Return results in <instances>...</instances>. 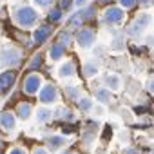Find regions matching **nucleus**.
Here are the masks:
<instances>
[{"label":"nucleus","mask_w":154,"mask_h":154,"mask_svg":"<svg viewBox=\"0 0 154 154\" xmlns=\"http://www.w3.org/2000/svg\"><path fill=\"white\" fill-rule=\"evenodd\" d=\"M13 20L22 29L35 27L38 24V11L31 6H17L13 9Z\"/></svg>","instance_id":"f257e3e1"},{"label":"nucleus","mask_w":154,"mask_h":154,"mask_svg":"<svg viewBox=\"0 0 154 154\" xmlns=\"http://www.w3.org/2000/svg\"><path fill=\"white\" fill-rule=\"evenodd\" d=\"M125 20V9H122L120 6H109L105 8L103 15H102V22L109 27H116Z\"/></svg>","instance_id":"f03ea898"},{"label":"nucleus","mask_w":154,"mask_h":154,"mask_svg":"<svg viewBox=\"0 0 154 154\" xmlns=\"http://www.w3.org/2000/svg\"><path fill=\"white\" fill-rule=\"evenodd\" d=\"M38 102L42 105H45V107L56 105L60 102V91H58V87L54 84H45L40 89V93H38Z\"/></svg>","instance_id":"7ed1b4c3"},{"label":"nucleus","mask_w":154,"mask_h":154,"mask_svg":"<svg viewBox=\"0 0 154 154\" xmlns=\"http://www.w3.org/2000/svg\"><path fill=\"white\" fill-rule=\"evenodd\" d=\"M42 87H44V80H42V74H38V72H29L22 82V91L29 96L38 94Z\"/></svg>","instance_id":"20e7f679"},{"label":"nucleus","mask_w":154,"mask_h":154,"mask_svg":"<svg viewBox=\"0 0 154 154\" xmlns=\"http://www.w3.org/2000/svg\"><path fill=\"white\" fill-rule=\"evenodd\" d=\"M74 42L82 49H91L96 42V31L93 27H80L74 33Z\"/></svg>","instance_id":"39448f33"},{"label":"nucleus","mask_w":154,"mask_h":154,"mask_svg":"<svg viewBox=\"0 0 154 154\" xmlns=\"http://www.w3.org/2000/svg\"><path fill=\"white\" fill-rule=\"evenodd\" d=\"M0 60L6 67H17L22 62V53L13 45H4L0 51Z\"/></svg>","instance_id":"423d86ee"},{"label":"nucleus","mask_w":154,"mask_h":154,"mask_svg":"<svg viewBox=\"0 0 154 154\" xmlns=\"http://www.w3.org/2000/svg\"><path fill=\"white\" fill-rule=\"evenodd\" d=\"M53 35V24H42V26H36L35 31H33V42L42 45L44 42L49 40V36Z\"/></svg>","instance_id":"0eeeda50"},{"label":"nucleus","mask_w":154,"mask_h":154,"mask_svg":"<svg viewBox=\"0 0 154 154\" xmlns=\"http://www.w3.org/2000/svg\"><path fill=\"white\" fill-rule=\"evenodd\" d=\"M15 80H17V72L15 71L8 69L4 72H0V93H8L13 87Z\"/></svg>","instance_id":"6e6552de"},{"label":"nucleus","mask_w":154,"mask_h":154,"mask_svg":"<svg viewBox=\"0 0 154 154\" xmlns=\"http://www.w3.org/2000/svg\"><path fill=\"white\" fill-rule=\"evenodd\" d=\"M102 82L109 91H120L122 89V76L116 72H107L102 76Z\"/></svg>","instance_id":"1a4fd4ad"},{"label":"nucleus","mask_w":154,"mask_h":154,"mask_svg":"<svg viewBox=\"0 0 154 154\" xmlns=\"http://www.w3.org/2000/svg\"><path fill=\"white\" fill-rule=\"evenodd\" d=\"M98 72H100V65H98L96 60H89L82 65V74L87 80H93L94 76H98Z\"/></svg>","instance_id":"9d476101"},{"label":"nucleus","mask_w":154,"mask_h":154,"mask_svg":"<svg viewBox=\"0 0 154 154\" xmlns=\"http://www.w3.org/2000/svg\"><path fill=\"white\" fill-rule=\"evenodd\" d=\"M0 127H2L4 131H15V127H17V114H13V112H2L0 114Z\"/></svg>","instance_id":"9b49d317"},{"label":"nucleus","mask_w":154,"mask_h":154,"mask_svg":"<svg viewBox=\"0 0 154 154\" xmlns=\"http://www.w3.org/2000/svg\"><path fill=\"white\" fill-rule=\"evenodd\" d=\"M76 74V63L72 62V60H67V62H63L60 67H58V76L60 78H72V76Z\"/></svg>","instance_id":"f8f14e48"},{"label":"nucleus","mask_w":154,"mask_h":154,"mask_svg":"<svg viewBox=\"0 0 154 154\" xmlns=\"http://www.w3.org/2000/svg\"><path fill=\"white\" fill-rule=\"evenodd\" d=\"M93 93H94V100H96L98 103L105 105V103H109V102H111V93H112V91H109L105 85H100V87L93 89Z\"/></svg>","instance_id":"ddd939ff"},{"label":"nucleus","mask_w":154,"mask_h":154,"mask_svg":"<svg viewBox=\"0 0 154 154\" xmlns=\"http://www.w3.org/2000/svg\"><path fill=\"white\" fill-rule=\"evenodd\" d=\"M17 118H20L22 122H26V120H29L31 118V114H33V105L29 103V102H20L18 105H17Z\"/></svg>","instance_id":"4468645a"},{"label":"nucleus","mask_w":154,"mask_h":154,"mask_svg":"<svg viewBox=\"0 0 154 154\" xmlns=\"http://www.w3.org/2000/svg\"><path fill=\"white\" fill-rule=\"evenodd\" d=\"M45 145H47V149L49 150H60L63 145H65V136H62V134H53V136H49L47 140H45Z\"/></svg>","instance_id":"2eb2a0df"},{"label":"nucleus","mask_w":154,"mask_h":154,"mask_svg":"<svg viewBox=\"0 0 154 154\" xmlns=\"http://www.w3.org/2000/svg\"><path fill=\"white\" fill-rule=\"evenodd\" d=\"M63 56H65V47H63L62 44L54 42V44L49 47V58H51L53 62H58V60H62Z\"/></svg>","instance_id":"dca6fc26"},{"label":"nucleus","mask_w":154,"mask_h":154,"mask_svg":"<svg viewBox=\"0 0 154 154\" xmlns=\"http://www.w3.org/2000/svg\"><path fill=\"white\" fill-rule=\"evenodd\" d=\"M53 118H54V114H53V111H51L49 107L42 105V107L36 109V120H38V123H47V122H51Z\"/></svg>","instance_id":"f3484780"},{"label":"nucleus","mask_w":154,"mask_h":154,"mask_svg":"<svg viewBox=\"0 0 154 154\" xmlns=\"http://www.w3.org/2000/svg\"><path fill=\"white\" fill-rule=\"evenodd\" d=\"M72 40H74V35H72L69 29H62V31L58 33V38H56V42L62 44L63 47H69V45L72 44Z\"/></svg>","instance_id":"a211bd4d"},{"label":"nucleus","mask_w":154,"mask_h":154,"mask_svg":"<svg viewBox=\"0 0 154 154\" xmlns=\"http://www.w3.org/2000/svg\"><path fill=\"white\" fill-rule=\"evenodd\" d=\"M53 114H54V118H60V120H63V122H72V120H74V112H72L69 107H58Z\"/></svg>","instance_id":"6ab92c4d"},{"label":"nucleus","mask_w":154,"mask_h":154,"mask_svg":"<svg viewBox=\"0 0 154 154\" xmlns=\"http://www.w3.org/2000/svg\"><path fill=\"white\" fill-rule=\"evenodd\" d=\"M76 105H78V109H80L82 112H89V111L94 109V102H93V98H89V96H80L78 102H76Z\"/></svg>","instance_id":"aec40b11"},{"label":"nucleus","mask_w":154,"mask_h":154,"mask_svg":"<svg viewBox=\"0 0 154 154\" xmlns=\"http://www.w3.org/2000/svg\"><path fill=\"white\" fill-rule=\"evenodd\" d=\"M63 20V11L60 9V8H53V9H49V13H47V24H58V22H62Z\"/></svg>","instance_id":"412c9836"},{"label":"nucleus","mask_w":154,"mask_h":154,"mask_svg":"<svg viewBox=\"0 0 154 154\" xmlns=\"http://www.w3.org/2000/svg\"><path fill=\"white\" fill-rule=\"evenodd\" d=\"M132 22H134V24H138V26H140V27L145 31V29L150 26V22H152V17H150L147 11H143V13H138V17H136Z\"/></svg>","instance_id":"4be33fe9"},{"label":"nucleus","mask_w":154,"mask_h":154,"mask_svg":"<svg viewBox=\"0 0 154 154\" xmlns=\"http://www.w3.org/2000/svg\"><path fill=\"white\" fill-rule=\"evenodd\" d=\"M63 93L69 100H74V102H78V98H80V87L78 85H65Z\"/></svg>","instance_id":"5701e85b"},{"label":"nucleus","mask_w":154,"mask_h":154,"mask_svg":"<svg viewBox=\"0 0 154 154\" xmlns=\"http://www.w3.org/2000/svg\"><path fill=\"white\" fill-rule=\"evenodd\" d=\"M111 49H112V51H123V49H125V44H123V36H122V35H116V36L111 40Z\"/></svg>","instance_id":"b1692460"},{"label":"nucleus","mask_w":154,"mask_h":154,"mask_svg":"<svg viewBox=\"0 0 154 154\" xmlns=\"http://www.w3.org/2000/svg\"><path fill=\"white\" fill-rule=\"evenodd\" d=\"M141 33H143V29H141L138 24H134V22L125 27V35H127V36H140Z\"/></svg>","instance_id":"393cba45"},{"label":"nucleus","mask_w":154,"mask_h":154,"mask_svg":"<svg viewBox=\"0 0 154 154\" xmlns=\"http://www.w3.org/2000/svg\"><path fill=\"white\" fill-rule=\"evenodd\" d=\"M42 62H44V58H42V54H35V56H33V60L29 62V65H27V69H29V71H35V69H38V67H42Z\"/></svg>","instance_id":"a878e982"},{"label":"nucleus","mask_w":154,"mask_h":154,"mask_svg":"<svg viewBox=\"0 0 154 154\" xmlns=\"http://www.w3.org/2000/svg\"><path fill=\"white\" fill-rule=\"evenodd\" d=\"M136 4H138V0H118V6H120L122 9H125V11L134 9Z\"/></svg>","instance_id":"bb28decb"},{"label":"nucleus","mask_w":154,"mask_h":154,"mask_svg":"<svg viewBox=\"0 0 154 154\" xmlns=\"http://www.w3.org/2000/svg\"><path fill=\"white\" fill-rule=\"evenodd\" d=\"M74 6V0H60V9L62 11H71V8Z\"/></svg>","instance_id":"cd10ccee"},{"label":"nucleus","mask_w":154,"mask_h":154,"mask_svg":"<svg viewBox=\"0 0 154 154\" xmlns=\"http://www.w3.org/2000/svg\"><path fill=\"white\" fill-rule=\"evenodd\" d=\"M122 154H141V150L138 147H134V145H127V147H123Z\"/></svg>","instance_id":"c85d7f7f"},{"label":"nucleus","mask_w":154,"mask_h":154,"mask_svg":"<svg viewBox=\"0 0 154 154\" xmlns=\"http://www.w3.org/2000/svg\"><path fill=\"white\" fill-rule=\"evenodd\" d=\"M35 2V6H38V8H49L54 0H33Z\"/></svg>","instance_id":"c756f323"},{"label":"nucleus","mask_w":154,"mask_h":154,"mask_svg":"<svg viewBox=\"0 0 154 154\" xmlns=\"http://www.w3.org/2000/svg\"><path fill=\"white\" fill-rule=\"evenodd\" d=\"M145 87H147V91H149L150 94H154V78H149L147 84H145Z\"/></svg>","instance_id":"7c9ffc66"},{"label":"nucleus","mask_w":154,"mask_h":154,"mask_svg":"<svg viewBox=\"0 0 154 154\" xmlns=\"http://www.w3.org/2000/svg\"><path fill=\"white\" fill-rule=\"evenodd\" d=\"M93 112H94V116H103V107H102V103H98V105H94V109H93Z\"/></svg>","instance_id":"2f4dec72"},{"label":"nucleus","mask_w":154,"mask_h":154,"mask_svg":"<svg viewBox=\"0 0 154 154\" xmlns=\"http://www.w3.org/2000/svg\"><path fill=\"white\" fill-rule=\"evenodd\" d=\"M33 154H49V149L47 147H36L33 150Z\"/></svg>","instance_id":"473e14b6"},{"label":"nucleus","mask_w":154,"mask_h":154,"mask_svg":"<svg viewBox=\"0 0 154 154\" xmlns=\"http://www.w3.org/2000/svg\"><path fill=\"white\" fill-rule=\"evenodd\" d=\"M87 2H89V0H74V6L82 9V8H85V6H87Z\"/></svg>","instance_id":"72a5a7b5"},{"label":"nucleus","mask_w":154,"mask_h":154,"mask_svg":"<svg viewBox=\"0 0 154 154\" xmlns=\"http://www.w3.org/2000/svg\"><path fill=\"white\" fill-rule=\"evenodd\" d=\"M8 154H26V150H24V149H20V147H15V149H11Z\"/></svg>","instance_id":"f704fd0d"},{"label":"nucleus","mask_w":154,"mask_h":154,"mask_svg":"<svg viewBox=\"0 0 154 154\" xmlns=\"http://www.w3.org/2000/svg\"><path fill=\"white\" fill-rule=\"evenodd\" d=\"M138 4H143V6H149V4H152V0H138Z\"/></svg>","instance_id":"c9c22d12"},{"label":"nucleus","mask_w":154,"mask_h":154,"mask_svg":"<svg viewBox=\"0 0 154 154\" xmlns=\"http://www.w3.org/2000/svg\"><path fill=\"white\" fill-rule=\"evenodd\" d=\"M147 45H154V36H149L147 38Z\"/></svg>","instance_id":"e433bc0d"},{"label":"nucleus","mask_w":154,"mask_h":154,"mask_svg":"<svg viewBox=\"0 0 154 154\" xmlns=\"http://www.w3.org/2000/svg\"><path fill=\"white\" fill-rule=\"evenodd\" d=\"M150 58H152V62H154V49H152V53H150Z\"/></svg>","instance_id":"4c0bfd02"},{"label":"nucleus","mask_w":154,"mask_h":154,"mask_svg":"<svg viewBox=\"0 0 154 154\" xmlns=\"http://www.w3.org/2000/svg\"><path fill=\"white\" fill-rule=\"evenodd\" d=\"M2 65H4V63H2V60H0V69H2Z\"/></svg>","instance_id":"58836bf2"},{"label":"nucleus","mask_w":154,"mask_h":154,"mask_svg":"<svg viewBox=\"0 0 154 154\" xmlns=\"http://www.w3.org/2000/svg\"><path fill=\"white\" fill-rule=\"evenodd\" d=\"M63 154H72V152H63Z\"/></svg>","instance_id":"ea45409f"},{"label":"nucleus","mask_w":154,"mask_h":154,"mask_svg":"<svg viewBox=\"0 0 154 154\" xmlns=\"http://www.w3.org/2000/svg\"><path fill=\"white\" fill-rule=\"evenodd\" d=\"M0 154H2V149H0Z\"/></svg>","instance_id":"a19ab883"}]
</instances>
